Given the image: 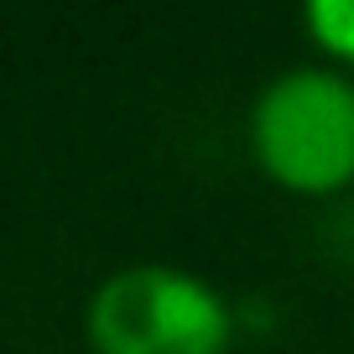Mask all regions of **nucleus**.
Returning <instances> with one entry per match:
<instances>
[{
  "label": "nucleus",
  "mask_w": 354,
  "mask_h": 354,
  "mask_svg": "<svg viewBox=\"0 0 354 354\" xmlns=\"http://www.w3.org/2000/svg\"><path fill=\"white\" fill-rule=\"evenodd\" d=\"M250 156L297 198L344 193L354 183V78L328 63L277 73L250 104Z\"/></svg>",
  "instance_id": "obj_1"
},
{
  "label": "nucleus",
  "mask_w": 354,
  "mask_h": 354,
  "mask_svg": "<svg viewBox=\"0 0 354 354\" xmlns=\"http://www.w3.org/2000/svg\"><path fill=\"white\" fill-rule=\"evenodd\" d=\"M302 26H308V42L328 63H339V73L354 68V0H313L302 11Z\"/></svg>",
  "instance_id": "obj_3"
},
{
  "label": "nucleus",
  "mask_w": 354,
  "mask_h": 354,
  "mask_svg": "<svg viewBox=\"0 0 354 354\" xmlns=\"http://www.w3.org/2000/svg\"><path fill=\"white\" fill-rule=\"evenodd\" d=\"M94 354H230L234 313L214 281L183 266H125L88 297Z\"/></svg>",
  "instance_id": "obj_2"
}]
</instances>
